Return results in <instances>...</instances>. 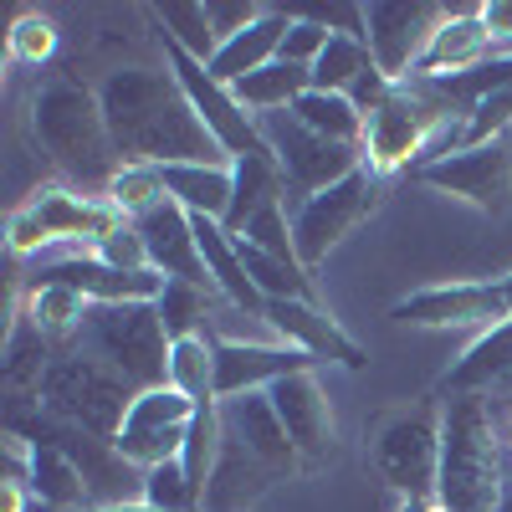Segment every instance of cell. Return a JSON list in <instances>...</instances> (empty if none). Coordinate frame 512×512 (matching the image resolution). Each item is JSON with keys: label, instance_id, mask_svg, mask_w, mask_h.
<instances>
[{"label": "cell", "instance_id": "27", "mask_svg": "<svg viewBox=\"0 0 512 512\" xmlns=\"http://www.w3.org/2000/svg\"><path fill=\"white\" fill-rule=\"evenodd\" d=\"M231 180H236V185H231V210H226V221H221L231 236H241L262 205L287 200L282 164H277L272 154H241V159H231Z\"/></svg>", "mask_w": 512, "mask_h": 512}, {"label": "cell", "instance_id": "23", "mask_svg": "<svg viewBox=\"0 0 512 512\" xmlns=\"http://www.w3.org/2000/svg\"><path fill=\"white\" fill-rule=\"evenodd\" d=\"M272 482H282L272 466H262L236 436H221V456H216V472H210L200 512H251L272 492Z\"/></svg>", "mask_w": 512, "mask_h": 512}, {"label": "cell", "instance_id": "51", "mask_svg": "<svg viewBox=\"0 0 512 512\" xmlns=\"http://www.w3.org/2000/svg\"><path fill=\"white\" fill-rule=\"evenodd\" d=\"M497 512H512V487H507V497H502V507Z\"/></svg>", "mask_w": 512, "mask_h": 512}, {"label": "cell", "instance_id": "53", "mask_svg": "<svg viewBox=\"0 0 512 512\" xmlns=\"http://www.w3.org/2000/svg\"><path fill=\"white\" fill-rule=\"evenodd\" d=\"M507 82H512V57H507Z\"/></svg>", "mask_w": 512, "mask_h": 512}, {"label": "cell", "instance_id": "2", "mask_svg": "<svg viewBox=\"0 0 512 512\" xmlns=\"http://www.w3.org/2000/svg\"><path fill=\"white\" fill-rule=\"evenodd\" d=\"M502 497H507V441H502L497 400H487V395L446 400L436 507H446V512H497Z\"/></svg>", "mask_w": 512, "mask_h": 512}, {"label": "cell", "instance_id": "10", "mask_svg": "<svg viewBox=\"0 0 512 512\" xmlns=\"http://www.w3.org/2000/svg\"><path fill=\"white\" fill-rule=\"evenodd\" d=\"M256 123H262V139H267L272 159L282 164V185H287L292 210L303 205L308 195L338 185L344 175H354V169L364 164L359 149H344V144H328V139L308 134L292 113H262Z\"/></svg>", "mask_w": 512, "mask_h": 512}, {"label": "cell", "instance_id": "12", "mask_svg": "<svg viewBox=\"0 0 512 512\" xmlns=\"http://www.w3.org/2000/svg\"><path fill=\"white\" fill-rule=\"evenodd\" d=\"M451 11L431 6V0H369L364 6V47L379 62L390 82H410L415 62L425 57L431 36L441 31Z\"/></svg>", "mask_w": 512, "mask_h": 512}, {"label": "cell", "instance_id": "28", "mask_svg": "<svg viewBox=\"0 0 512 512\" xmlns=\"http://www.w3.org/2000/svg\"><path fill=\"white\" fill-rule=\"evenodd\" d=\"M31 497L41 512H77L88 507V482L72 466V456L52 441H31Z\"/></svg>", "mask_w": 512, "mask_h": 512}, {"label": "cell", "instance_id": "33", "mask_svg": "<svg viewBox=\"0 0 512 512\" xmlns=\"http://www.w3.org/2000/svg\"><path fill=\"white\" fill-rule=\"evenodd\" d=\"M169 390H180L190 405H216V344L205 333L169 344Z\"/></svg>", "mask_w": 512, "mask_h": 512}, {"label": "cell", "instance_id": "20", "mask_svg": "<svg viewBox=\"0 0 512 512\" xmlns=\"http://www.w3.org/2000/svg\"><path fill=\"white\" fill-rule=\"evenodd\" d=\"M221 431L236 436L262 466H272L277 477H297L303 461H297V446L287 436V425L272 405V395H236V400H221Z\"/></svg>", "mask_w": 512, "mask_h": 512}, {"label": "cell", "instance_id": "8", "mask_svg": "<svg viewBox=\"0 0 512 512\" xmlns=\"http://www.w3.org/2000/svg\"><path fill=\"white\" fill-rule=\"evenodd\" d=\"M128 216L108 200V195H77L62 185L36 190L26 205L11 210L6 221V246L16 256H36L47 246H103Z\"/></svg>", "mask_w": 512, "mask_h": 512}, {"label": "cell", "instance_id": "13", "mask_svg": "<svg viewBox=\"0 0 512 512\" xmlns=\"http://www.w3.org/2000/svg\"><path fill=\"white\" fill-rule=\"evenodd\" d=\"M195 410L180 390H169V384H159V390H144L134 400V410H128L123 431L113 436L118 456L128 466H139V472H154V466L175 461L190 441V425H195Z\"/></svg>", "mask_w": 512, "mask_h": 512}, {"label": "cell", "instance_id": "17", "mask_svg": "<svg viewBox=\"0 0 512 512\" xmlns=\"http://www.w3.org/2000/svg\"><path fill=\"white\" fill-rule=\"evenodd\" d=\"M210 344H216V400L267 395L277 379L318 369L313 354L292 344H251V338H210Z\"/></svg>", "mask_w": 512, "mask_h": 512}, {"label": "cell", "instance_id": "49", "mask_svg": "<svg viewBox=\"0 0 512 512\" xmlns=\"http://www.w3.org/2000/svg\"><path fill=\"white\" fill-rule=\"evenodd\" d=\"M502 441H507V451H512V415H507V425H502Z\"/></svg>", "mask_w": 512, "mask_h": 512}, {"label": "cell", "instance_id": "25", "mask_svg": "<svg viewBox=\"0 0 512 512\" xmlns=\"http://www.w3.org/2000/svg\"><path fill=\"white\" fill-rule=\"evenodd\" d=\"M292 21H297V16H287V11H267L262 21L246 26L241 36L221 41V52L210 57L205 67L216 72V77L226 82V88H231V82H241V77H251V72H262L267 62H277V57H282V41H287Z\"/></svg>", "mask_w": 512, "mask_h": 512}, {"label": "cell", "instance_id": "52", "mask_svg": "<svg viewBox=\"0 0 512 512\" xmlns=\"http://www.w3.org/2000/svg\"><path fill=\"white\" fill-rule=\"evenodd\" d=\"M507 487H512V451H507Z\"/></svg>", "mask_w": 512, "mask_h": 512}, {"label": "cell", "instance_id": "3", "mask_svg": "<svg viewBox=\"0 0 512 512\" xmlns=\"http://www.w3.org/2000/svg\"><path fill=\"white\" fill-rule=\"evenodd\" d=\"M31 128H36V144L57 159L62 175H72L82 185V195H108L113 175L123 169L113 134H108V118L93 88L82 82H47L36 98H31Z\"/></svg>", "mask_w": 512, "mask_h": 512}, {"label": "cell", "instance_id": "29", "mask_svg": "<svg viewBox=\"0 0 512 512\" xmlns=\"http://www.w3.org/2000/svg\"><path fill=\"white\" fill-rule=\"evenodd\" d=\"M231 93H236V103L246 108V113H292V103L303 98V93H313V67H297V62H267L262 72H251V77H241V82H231Z\"/></svg>", "mask_w": 512, "mask_h": 512}, {"label": "cell", "instance_id": "31", "mask_svg": "<svg viewBox=\"0 0 512 512\" xmlns=\"http://www.w3.org/2000/svg\"><path fill=\"white\" fill-rule=\"evenodd\" d=\"M21 318L41 333L52 338V344H62V338H77L82 318H88V297L62 287V282H31L26 297H21Z\"/></svg>", "mask_w": 512, "mask_h": 512}, {"label": "cell", "instance_id": "48", "mask_svg": "<svg viewBox=\"0 0 512 512\" xmlns=\"http://www.w3.org/2000/svg\"><path fill=\"white\" fill-rule=\"evenodd\" d=\"M77 512H159V507H144L139 502V507H77Z\"/></svg>", "mask_w": 512, "mask_h": 512}, {"label": "cell", "instance_id": "21", "mask_svg": "<svg viewBox=\"0 0 512 512\" xmlns=\"http://www.w3.org/2000/svg\"><path fill=\"white\" fill-rule=\"evenodd\" d=\"M144 246H149V267L159 277H175V282H195V287H210V272L200 262V246H195V226H190V210L164 200L159 210H149V216L134 221ZM216 292V287H210ZM221 297V292H216Z\"/></svg>", "mask_w": 512, "mask_h": 512}, {"label": "cell", "instance_id": "44", "mask_svg": "<svg viewBox=\"0 0 512 512\" xmlns=\"http://www.w3.org/2000/svg\"><path fill=\"white\" fill-rule=\"evenodd\" d=\"M205 11H210L216 41H231V36H241L246 26H256L267 16V6H251V0H205Z\"/></svg>", "mask_w": 512, "mask_h": 512}, {"label": "cell", "instance_id": "39", "mask_svg": "<svg viewBox=\"0 0 512 512\" xmlns=\"http://www.w3.org/2000/svg\"><path fill=\"white\" fill-rule=\"evenodd\" d=\"M144 507H159V512H200V492L190 487L180 456L154 466V472H144Z\"/></svg>", "mask_w": 512, "mask_h": 512}, {"label": "cell", "instance_id": "50", "mask_svg": "<svg viewBox=\"0 0 512 512\" xmlns=\"http://www.w3.org/2000/svg\"><path fill=\"white\" fill-rule=\"evenodd\" d=\"M502 292H507V308H512V272L502 277Z\"/></svg>", "mask_w": 512, "mask_h": 512}, {"label": "cell", "instance_id": "42", "mask_svg": "<svg viewBox=\"0 0 512 512\" xmlns=\"http://www.w3.org/2000/svg\"><path fill=\"white\" fill-rule=\"evenodd\" d=\"M93 256H98V262H108V267H118V272H154L149 267V246H144V236H139L134 221H123Z\"/></svg>", "mask_w": 512, "mask_h": 512}, {"label": "cell", "instance_id": "37", "mask_svg": "<svg viewBox=\"0 0 512 512\" xmlns=\"http://www.w3.org/2000/svg\"><path fill=\"white\" fill-rule=\"evenodd\" d=\"M108 200L123 210L128 221H139V216H149V210H159L169 200V190H164L154 164H123L113 175V185H108Z\"/></svg>", "mask_w": 512, "mask_h": 512}, {"label": "cell", "instance_id": "18", "mask_svg": "<svg viewBox=\"0 0 512 512\" xmlns=\"http://www.w3.org/2000/svg\"><path fill=\"white\" fill-rule=\"evenodd\" d=\"M31 282H62L82 292L88 303H159V292H164L159 272H118L98 262L93 251H67L57 262H41Z\"/></svg>", "mask_w": 512, "mask_h": 512}, {"label": "cell", "instance_id": "6", "mask_svg": "<svg viewBox=\"0 0 512 512\" xmlns=\"http://www.w3.org/2000/svg\"><path fill=\"white\" fill-rule=\"evenodd\" d=\"M134 400H139V390L123 374H113L108 364L77 354V349H62L52 359L47 379H41V395H36V405L47 410L52 420L77 425V431L103 436V441H113L123 431Z\"/></svg>", "mask_w": 512, "mask_h": 512}, {"label": "cell", "instance_id": "30", "mask_svg": "<svg viewBox=\"0 0 512 512\" xmlns=\"http://www.w3.org/2000/svg\"><path fill=\"white\" fill-rule=\"evenodd\" d=\"M292 118L308 128V134H318V139H328V144H344V149H359L364 154V113L354 108V98H344V93H323V88H313V93H303L292 103Z\"/></svg>", "mask_w": 512, "mask_h": 512}, {"label": "cell", "instance_id": "43", "mask_svg": "<svg viewBox=\"0 0 512 512\" xmlns=\"http://www.w3.org/2000/svg\"><path fill=\"white\" fill-rule=\"evenodd\" d=\"M328 41H333V31H328L323 21H313V16H297V21H292V31H287V41H282V62L313 67V62L328 52Z\"/></svg>", "mask_w": 512, "mask_h": 512}, {"label": "cell", "instance_id": "24", "mask_svg": "<svg viewBox=\"0 0 512 512\" xmlns=\"http://www.w3.org/2000/svg\"><path fill=\"white\" fill-rule=\"evenodd\" d=\"M507 379H512V318L477 333V344L446 369L441 395L446 400H456V395H497Z\"/></svg>", "mask_w": 512, "mask_h": 512}, {"label": "cell", "instance_id": "32", "mask_svg": "<svg viewBox=\"0 0 512 512\" xmlns=\"http://www.w3.org/2000/svg\"><path fill=\"white\" fill-rule=\"evenodd\" d=\"M57 354H62V349L52 344V338H41V333L16 313L11 344H6V390L16 395V405H21V400H31V405H36L41 379H47V369H52V359H57Z\"/></svg>", "mask_w": 512, "mask_h": 512}, {"label": "cell", "instance_id": "7", "mask_svg": "<svg viewBox=\"0 0 512 512\" xmlns=\"http://www.w3.org/2000/svg\"><path fill=\"white\" fill-rule=\"evenodd\" d=\"M441 400H410L374 420L369 431V461L400 497H431L441 477Z\"/></svg>", "mask_w": 512, "mask_h": 512}, {"label": "cell", "instance_id": "45", "mask_svg": "<svg viewBox=\"0 0 512 512\" xmlns=\"http://www.w3.org/2000/svg\"><path fill=\"white\" fill-rule=\"evenodd\" d=\"M492 47H512V0H487V6H477Z\"/></svg>", "mask_w": 512, "mask_h": 512}, {"label": "cell", "instance_id": "40", "mask_svg": "<svg viewBox=\"0 0 512 512\" xmlns=\"http://www.w3.org/2000/svg\"><path fill=\"white\" fill-rule=\"evenodd\" d=\"M52 52H57V26L47 16H36V11L16 16V26L6 31V57L21 62V67H41Z\"/></svg>", "mask_w": 512, "mask_h": 512}, {"label": "cell", "instance_id": "55", "mask_svg": "<svg viewBox=\"0 0 512 512\" xmlns=\"http://www.w3.org/2000/svg\"><path fill=\"white\" fill-rule=\"evenodd\" d=\"M36 512H41V507H36Z\"/></svg>", "mask_w": 512, "mask_h": 512}, {"label": "cell", "instance_id": "1", "mask_svg": "<svg viewBox=\"0 0 512 512\" xmlns=\"http://www.w3.org/2000/svg\"><path fill=\"white\" fill-rule=\"evenodd\" d=\"M108 134L123 164H231L226 149L190 108L175 72L159 67H118L98 88Z\"/></svg>", "mask_w": 512, "mask_h": 512}, {"label": "cell", "instance_id": "36", "mask_svg": "<svg viewBox=\"0 0 512 512\" xmlns=\"http://www.w3.org/2000/svg\"><path fill=\"white\" fill-rule=\"evenodd\" d=\"M210 287H195V282H175V277H164V292H159V318H164V333H169V344L175 338H195L205 313H210Z\"/></svg>", "mask_w": 512, "mask_h": 512}, {"label": "cell", "instance_id": "19", "mask_svg": "<svg viewBox=\"0 0 512 512\" xmlns=\"http://www.w3.org/2000/svg\"><path fill=\"white\" fill-rule=\"evenodd\" d=\"M262 323L282 338V344L313 354L318 364H344V369H364V349L354 338L338 328V318L328 308H313V303H267Z\"/></svg>", "mask_w": 512, "mask_h": 512}, {"label": "cell", "instance_id": "54", "mask_svg": "<svg viewBox=\"0 0 512 512\" xmlns=\"http://www.w3.org/2000/svg\"><path fill=\"white\" fill-rule=\"evenodd\" d=\"M436 512H446V507H436Z\"/></svg>", "mask_w": 512, "mask_h": 512}, {"label": "cell", "instance_id": "14", "mask_svg": "<svg viewBox=\"0 0 512 512\" xmlns=\"http://www.w3.org/2000/svg\"><path fill=\"white\" fill-rule=\"evenodd\" d=\"M415 180L436 185V190H446L466 205H477L482 216H507L512 210V144L497 139V144L441 154L431 164H420Z\"/></svg>", "mask_w": 512, "mask_h": 512}, {"label": "cell", "instance_id": "5", "mask_svg": "<svg viewBox=\"0 0 512 512\" xmlns=\"http://www.w3.org/2000/svg\"><path fill=\"white\" fill-rule=\"evenodd\" d=\"M72 344L77 354L123 374L139 395L169 384V333L154 303H88Z\"/></svg>", "mask_w": 512, "mask_h": 512}, {"label": "cell", "instance_id": "46", "mask_svg": "<svg viewBox=\"0 0 512 512\" xmlns=\"http://www.w3.org/2000/svg\"><path fill=\"white\" fill-rule=\"evenodd\" d=\"M31 502H36V497H31L26 482H11V477L0 482V512H31Z\"/></svg>", "mask_w": 512, "mask_h": 512}, {"label": "cell", "instance_id": "41", "mask_svg": "<svg viewBox=\"0 0 512 512\" xmlns=\"http://www.w3.org/2000/svg\"><path fill=\"white\" fill-rule=\"evenodd\" d=\"M236 241H251L256 251L277 256V262H297V246H292V221H287L282 200H272V205H262V210H256V216H251V226H246ZM297 267H303V262H297Z\"/></svg>", "mask_w": 512, "mask_h": 512}, {"label": "cell", "instance_id": "4", "mask_svg": "<svg viewBox=\"0 0 512 512\" xmlns=\"http://www.w3.org/2000/svg\"><path fill=\"white\" fill-rule=\"evenodd\" d=\"M461 128H466V118L451 123L446 98L415 93L410 82H395V93L364 123V169H374L379 180H395L400 169H420V159L431 164L441 154H456Z\"/></svg>", "mask_w": 512, "mask_h": 512}, {"label": "cell", "instance_id": "9", "mask_svg": "<svg viewBox=\"0 0 512 512\" xmlns=\"http://www.w3.org/2000/svg\"><path fill=\"white\" fill-rule=\"evenodd\" d=\"M384 185H390V180H379L374 169L359 164L354 175H344L338 185L308 195L303 205L292 210V246H297V262H303L308 272L323 267L328 251L344 241L349 231H359V226L374 216V210H379Z\"/></svg>", "mask_w": 512, "mask_h": 512}, {"label": "cell", "instance_id": "35", "mask_svg": "<svg viewBox=\"0 0 512 512\" xmlns=\"http://www.w3.org/2000/svg\"><path fill=\"white\" fill-rule=\"evenodd\" d=\"M221 436H226V431H221V400H216V405H200V410H195V425H190V441H185V451H180L185 477H190V487L200 492V502H205L210 472H216Z\"/></svg>", "mask_w": 512, "mask_h": 512}, {"label": "cell", "instance_id": "15", "mask_svg": "<svg viewBox=\"0 0 512 512\" xmlns=\"http://www.w3.org/2000/svg\"><path fill=\"white\" fill-rule=\"evenodd\" d=\"M395 323L405 328H497L512 318L502 282H441V287H420L390 308Z\"/></svg>", "mask_w": 512, "mask_h": 512}, {"label": "cell", "instance_id": "26", "mask_svg": "<svg viewBox=\"0 0 512 512\" xmlns=\"http://www.w3.org/2000/svg\"><path fill=\"white\" fill-rule=\"evenodd\" d=\"M159 180L169 190V200L185 205L190 216H210V221H226L231 210V164H164Z\"/></svg>", "mask_w": 512, "mask_h": 512}, {"label": "cell", "instance_id": "47", "mask_svg": "<svg viewBox=\"0 0 512 512\" xmlns=\"http://www.w3.org/2000/svg\"><path fill=\"white\" fill-rule=\"evenodd\" d=\"M395 512H436V502H431V497H400Z\"/></svg>", "mask_w": 512, "mask_h": 512}, {"label": "cell", "instance_id": "22", "mask_svg": "<svg viewBox=\"0 0 512 512\" xmlns=\"http://www.w3.org/2000/svg\"><path fill=\"white\" fill-rule=\"evenodd\" d=\"M492 52L497 47H492V36H487V26L472 6V11H456V16L441 21V31L431 36V47H425V57L415 62L410 77L415 82H451V77H466V72L487 67Z\"/></svg>", "mask_w": 512, "mask_h": 512}, {"label": "cell", "instance_id": "11", "mask_svg": "<svg viewBox=\"0 0 512 512\" xmlns=\"http://www.w3.org/2000/svg\"><path fill=\"white\" fill-rule=\"evenodd\" d=\"M164 62H169V72H175V82L185 88L190 108L200 113V123L210 128V139L226 149V159H241V154H272L267 139H262V123H256V113H246V108L236 103V93H231L226 82L210 72L200 57H190L185 47H175V41L164 36Z\"/></svg>", "mask_w": 512, "mask_h": 512}, {"label": "cell", "instance_id": "38", "mask_svg": "<svg viewBox=\"0 0 512 512\" xmlns=\"http://www.w3.org/2000/svg\"><path fill=\"white\" fill-rule=\"evenodd\" d=\"M512 128V82L482 93L472 108H466V128H461V149H477V144H497Z\"/></svg>", "mask_w": 512, "mask_h": 512}, {"label": "cell", "instance_id": "16", "mask_svg": "<svg viewBox=\"0 0 512 512\" xmlns=\"http://www.w3.org/2000/svg\"><path fill=\"white\" fill-rule=\"evenodd\" d=\"M272 405L287 425V436L297 446V461H303V472H323L333 466L338 456V425H333V405L318 384V369H303V374H287L272 384Z\"/></svg>", "mask_w": 512, "mask_h": 512}, {"label": "cell", "instance_id": "34", "mask_svg": "<svg viewBox=\"0 0 512 512\" xmlns=\"http://www.w3.org/2000/svg\"><path fill=\"white\" fill-rule=\"evenodd\" d=\"M154 16L164 21V36L175 41V47H185L190 57L210 62V57L221 52L216 31H210V11H205V0H169V6H159Z\"/></svg>", "mask_w": 512, "mask_h": 512}]
</instances>
